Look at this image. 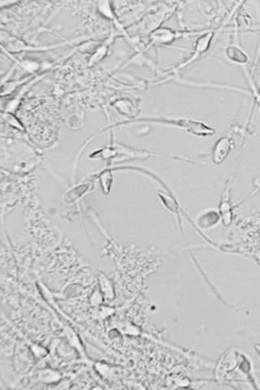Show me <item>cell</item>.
Here are the masks:
<instances>
[{"mask_svg":"<svg viewBox=\"0 0 260 390\" xmlns=\"http://www.w3.org/2000/svg\"><path fill=\"white\" fill-rule=\"evenodd\" d=\"M233 146L232 138L228 136H223L219 139L212 151V160L215 164H221L228 157L229 153L231 152Z\"/></svg>","mask_w":260,"mask_h":390,"instance_id":"obj_4","label":"cell"},{"mask_svg":"<svg viewBox=\"0 0 260 390\" xmlns=\"http://www.w3.org/2000/svg\"><path fill=\"white\" fill-rule=\"evenodd\" d=\"M215 34L216 32L215 30H210V32H207L205 34H203L200 38H197L196 43L194 45V49L192 50V53L191 56L189 59H187L185 62L181 63L179 66H177L175 68L176 70H180V69H185L187 66L191 65L197 61L198 59L205 54L208 50L211 48V45L213 37H215Z\"/></svg>","mask_w":260,"mask_h":390,"instance_id":"obj_3","label":"cell"},{"mask_svg":"<svg viewBox=\"0 0 260 390\" xmlns=\"http://www.w3.org/2000/svg\"><path fill=\"white\" fill-rule=\"evenodd\" d=\"M114 106L116 107V110L118 111L120 114L134 117L137 113V107L135 103L129 99H120L119 101H116L114 103Z\"/></svg>","mask_w":260,"mask_h":390,"instance_id":"obj_7","label":"cell"},{"mask_svg":"<svg viewBox=\"0 0 260 390\" xmlns=\"http://www.w3.org/2000/svg\"><path fill=\"white\" fill-rule=\"evenodd\" d=\"M112 182H113V178H112L111 171H103L100 174L101 187H102V190H103V192H105L106 194L110 193Z\"/></svg>","mask_w":260,"mask_h":390,"instance_id":"obj_9","label":"cell"},{"mask_svg":"<svg viewBox=\"0 0 260 390\" xmlns=\"http://www.w3.org/2000/svg\"><path fill=\"white\" fill-rule=\"evenodd\" d=\"M255 348H256V350H257V353H258V355H259V357H260V345H256V347H255Z\"/></svg>","mask_w":260,"mask_h":390,"instance_id":"obj_10","label":"cell"},{"mask_svg":"<svg viewBox=\"0 0 260 390\" xmlns=\"http://www.w3.org/2000/svg\"><path fill=\"white\" fill-rule=\"evenodd\" d=\"M219 221H220V215L215 209L205 210L196 218L197 225L203 230H210L216 227Z\"/></svg>","mask_w":260,"mask_h":390,"instance_id":"obj_5","label":"cell"},{"mask_svg":"<svg viewBox=\"0 0 260 390\" xmlns=\"http://www.w3.org/2000/svg\"><path fill=\"white\" fill-rule=\"evenodd\" d=\"M89 186H91V183H89V182H87V184L81 183V184H79V186H76L72 190H70V191L65 193V196H64L65 202H68V203L75 202L76 199L79 198L80 196H83L86 192H88Z\"/></svg>","mask_w":260,"mask_h":390,"instance_id":"obj_8","label":"cell"},{"mask_svg":"<svg viewBox=\"0 0 260 390\" xmlns=\"http://www.w3.org/2000/svg\"><path fill=\"white\" fill-rule=\"evenodd\" d=\"M224 53H226V56L232 63L243 65L246 64L249 61L248 54L241 47H238V46L236 45L228 46L226 51H224Z\"/></svg>","mask_w":260,"mask_h":390,"instance_id":"obj_6","label":"cell"},{"mask_svg":"<svg viewBox=\"0 0 260 390\" xmlns=\"http://www.w3.org/2000/svg\"><path fill=\"white\" fill-rule=\"evenodd\" d=\"M259 111H260V110H259Z\"/></svg>","mask_w":260,"mask_h":390,"instance_id":"obj_11","label":"cell"},{"mask_svg":"<svg viewBox=\"0 0 260 390\" xmlns=\"http://www.w3.org/2000/svg\"><path fill=\"white\" fill-rule=\"evenodd\" d=\"M192 35L195 33H189V32H179V30L171 29L168 27H160L152 30L149 35V45L147 47L151 46H168L172 44L176 40L186 37L187 35Z\"/></svg>","mask_w":260,"mask_h":390,"instance_id":"obj_2","label":"cell"},{"mask_svg":"<svg viewBox=\"0 0 260 390\" xmlns=\"http://www.w3.org/2000/svg\"><path fill=\"white\" fill-rule=\"evenodd\" d=\"M154 122L157 124H165V125H171L182 128L186 131L192 133L194 136H213L215 133V129H213L212 127L203 124L202 122H198L195 120L190 119H141L136 120L131 122H120V125H128L132 122Z\"/></svg>","mask_w":260,"mask_h":390,"instance_id":"obj_1","label":"cell"}]
</instances>
